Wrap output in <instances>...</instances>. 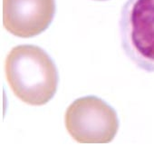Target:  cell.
Listing matches in <instances>:
<instances>
[{"label":"cell","mask_w":154,"mask_h":146,"mask_svg":"<svg viewBox=\"0 0 154 146\" xmlns=\"http://www.w3.org/2000/svg\"><path fill=\"white\" fill-rule=\"evenodd\" d=\"M120 31L128 57L139 68L154 73V0H127Z\"/></svg>","instance_id":"2"},{"label":"cell","mask_w":154,"mask_h":146,"mask_svg":"<svg viewBox=\"0 0 154 146\" xmlns=\"http://www.w3.org/2000/svg\"><path fill=\"white\" fill-rule=\"evenodd\" d=\"M64 123L71 137L80 143H108L119 129L115 111L95 96L75 100L65 112Z\"/></svg>","instance_id":"3"},{"label":"cell","mask_w":154,"mask_h":146,"mask_svg":"<svg viewBox=\"0 0 154 146\" xmlns=\"http://www.w3.org/2000/svg\"><path fill=\"white\" fill-rule=\"evenodd\" d=\"M54 12V0H3V25L12 35L29 38L47 29Z\"/></svg>","instance_id":"4"},{"label":"cell","mask_w":154,"mask_h":146,"mask_svg":"<svg viewBox=\"0 0 154 146\" xmlns=\"http://www.w3.org/2000/svg\"><path fill=\"white\" fill-rule=\"evenodd\" d=\"M5 71L14 95L27 104L44 105L56 92V67L38 46L22 45L14 47L6 58Z\"/></svg>","instance_id":"1"},{"label":"cell","mask_w":154,"mask_h":146,"mask_svg":"<svg viewBox=\"0 0 154 146\" xmlns=\"http://www.w3.org/2000/svg\"><path fill=\"white\" fill-rule=\"evenodd\" d=\"M99 1H103V0H99Z\"/></svg>","instance_id":"5"}]
</instances>
